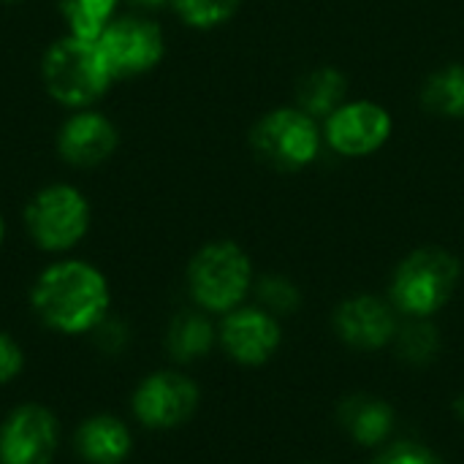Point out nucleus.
I'll list each match as a JSON object with an SVG mask.
<instances>
[{
  "label": "nucleus",
  "instance_id": "nucleus-1",
  "mask_svg": "<svg viewBox=\"0 0 464 464\" xmlns=\"http://www.w3.org/2000/svg\"><path fill=\"white\" fill-rule=\"evenodd\" d=\"M35 315L60 334H87L109 315V283L87 261L46 266L30 294Z\"/></svg>",
  "mask_w": 464,
  "mask_h": 464
},
{
  "label": "nucleus",
  "instance_id": "nucleus-2",
  "mask_svg": "<svg viewBox=\"0 0 464 464\" xmlns=\"http://www.w3.org/2000/svg\"><path fill=\"white\" fill-rule=\"evenodd\" d=\"M114 73L92 38L65 35L44 57V84L65 106H90L111 84Z\"/></svg>",
  "mask_w": 464,
  "mask_h": 464
},
{
  "label": "nucleus",
  "instance_id": "nucleus-3",
  "mask_svg": "<svg viewBox=\"0 0 464 464\" xmlns=\"http://www.w3.org/2000/svg\"><path fill=\"white\" fill-rule=\"evenodd\" d=\"M24 223L38 247L63 253L84 239L90 228V204L71 185H49L30 198Z\"/></svg>",
  "mask_w": 464,
  "mask_h": 464
},
{
  "label": "nucleus",
  "instance_id": "nucleus-4",
  "mask_svg": "<svg viewBox=\"0 0 464 464\" xmlns=\"http://www.w3.org/2000/svg\"><path fill=\"white\" fill-rule=\"evenodd\" d=\"M193 299L212 313H226L242 302L250 285V261L231 242H215L198 250L188 272Z\"/></svg>",
  "mask_w": 464,
  "mask_h": 464
},
{
  "label": "nucleus",
  "instance_id": "nucleus-5",
  "mask_svg": "<svg viewBox=\"0 0 464 464\" xmlns=\"http://www.w3.org/2000/svg\"><path fill=\"white\" fill-rule=\"evenodd\" d=\"M459 280V264L443 250H419L397 272L394 302L411 315H430L440 310Z\"/></svg>",
  "mask_w": 464,
  "mask_h": 464
},
{
  "label": "nucleus",
  "instance_id": "nucleus-6",
  "mask_svg": "<svg viewBox=\"0 0 464 464\" xmlns=\"http://www.w3.org/2000/svg\"><path fill=\"white\" fill-rule=\"evenodd\" d=\"M318 128L307 111L277 109L253 130L256 152L277 169H302L318 155Z\"/></svg>",
  "mask_w": 464,
  "mask_h": 464
},
{
  "label": "nucleus",
  "instance_id": "nucleus-7",
  "mask_svg": "<svg viewBox=\"0 0 464 464\" xmlns=\"http://www.w3.org/2000/svg\"><path fill=\"white\" fill-rule=\"evenodd\" d=\"M60 449V424L38 402L14 408L0 424V464H52Z\"/></svg>",
  "mask_w": 464,
  "mask_h": 464
},
{
  "label": "nucleus",
  "instance_id": "nucleus-8",
  "mask_svg": "<svg viewBox=\"0 0 464 464\" xmlns=\"http://www.w3.org/2000/svg\"><path fill=\"white\" fill-rule=\"evenodd\" d=\"M198 405V389L179 372L147 375L130 400L133 416L147 430H174L185 424Z\"/></svg>",
  "mask_w": 464,
  "mask_h": 464
},
{
  "label": "nucleus",
  "instance_id": "nucleus-9",
  "mask_svg": "<svg viewBox=\"0 0 464 464\" xmlns=\"http://www.w3.org/2000/svg\"><path fill=\"white\" fill-rule=\"evenodd\" d=\"M98 46L117 76H139L155 68L163 57V33L158 24L139 19V16H122L111 19L106 30L98 35Z\"/></svg>",
  "mask_w": 464,
  "mask_h": 464
},
{
  "label": "nucleus",
  "instance_id": "nucleus-10",
  "mask_svg": "<svg viewBox=\"0 0 464 464\" xmlns=\"http://www.w3.org/2000/svg\"><path fill=\"white\" fill-rule=\"evenodd\" d=\"M392 133V117L383 106L359 101L345 103L326 122V139L340 155H370Z\"/></svg>",
  "mask_w": 464,
  "mask_h": 464
},
{
  "label": "nucleus",
  "instance_id": "nucleus-11",
  "mask_svg": "<svg viewBox=\"0 0 464 464\" xmlns=\"http://www.w3.org/2000/svg\"><path fill=\"white\" fill-rule=\"evenodd\" d=\"M60 155L73 166H95L106 160L117 147L114 125L98 111L73 114L60 130Z\"/></svg>",
  "mask_w": 464,
  "mask_h": 464
},
{
  "label": "nucleus",
  "instance_id": "nucleus-12",
  "mask_svg": "<svg viewBox=\"0 0 464 464\" xmlns=\"http://www.w3.org/2000/svg\"><path fill=\"white\" fill-rule=\"evenodd\" d=\"M220 337H223L226 351L237 362L261 364L275 353V348L280 343V329L261 310H239L226 318Z\"/></svg>",
  "mask_w": 464,
  "mask_h": 464
},
{
  "label": "nucleus",
  "instance_id": "nucleus-13",
  "mask_svg": "<svg viewBox=\"0 0 464 464\" xmlns=\"http://www.w3.org/2000/svg\"><path fill=\"white\" fill-rule=\"evenodd\" d=\"M133 449L130 430L122 419L98 413L84 419L73 435V451L87 464H122Z\"/></svg>",
  "mask_w": 464,
  "mask_h": 464
},
{
  "label": "nucleus",
  "instance_id": "nucleus-14",
  "mask_svg": "<svg viewBox=\"0 0 464 464\" xmlns=\"http://www.w3.org/2000/svg\"><path fill=\"white\" fill-rule=\"evenodd\" d=\"M337 329L345 337V343H351L356 348H378L392 340L394 315L383 302H378L372 296H359L340 307Z\"/></svg>",
  "mask_w": 464,
  "mask_h": 464
},
{
  "label": "nucleus",
  "instance_id": "nucleus-15",
  "mask_svg": "<svg viewBox=\"0 0 464 464\" xmlns=\"http://www.w3.org/2000/svg\"><path fill=\"white\" fill-rule=\"evenodd\" d=\"M215 343L212 324L201 313H179L166 332V351L177 362H196Z\"/></svg>",
  "mask_w": 464,
  "mask_h": 464
},
{
  "label": "nucleus",
  "instance_id": "nucleus-16",
  "mask_svg": "<svg viewBox=\"0 0 464 464\" xmlns=\"http://www.w3.org/2000/svg\"><path fill=\"white\" fill-rule=\"evenodd\" d=\"M345 76L334 68H318L304 76L299 87V103L302 111L310 117H329L343 106L345 98Z\"/></svg>",
  "mask_w": 464,
  "mask_h": 464
},
{
  "label": "nucleus",
  "instance_id": "nucleus-17",
  "mask_svg": "<svg viewBox=\"0 0 464 464\" xmlns=\"http://www.w3.org/2000/svg\"><path fill=\"white\" fill-rule=\"evenodd\" d=\"M343 424L359 443L375 446L392 432V411L378 400H348L343 405Z\"/></svg>",
  "mask_w": 464,
  "mask_h": 464
},
{
  "label": "nucleus",
  "instance_id": "nucleus-18",
  "mask_svg": "<svg viewBox=\"0 0 464 464\" xmlns=\"http://www.w3.org/2000/svg\"><path fill=\"white\" fill-rule=\"evenodd\" d=\"M424 103L446 117H464V65L438 71L424 87Z\"/></svg>",
  "mask_w": 464,
  "mask_h": 464
},
{
  "label": "nucleus",
  "instance_id": "nucleus-19",
  "mask_svg": "<svg viewBox=\"0 0 464 464\" xmlns=\"http://www.w3.org/2000/svg\"><path fill=\"white\" fill-rule=\"evenodd\" d=\"M60 8L63 16L68 19L71 35L98 41V35L106 30V24L114 16L117 0H63Z\"/></svg>",
  "mask_w": 464,
  "mask_h": 464
},
{
  "label": "nucleus",
  "instance_id": "nucleus-20",
  "mask_svg": "<svg viewBox=\"0 0 464 464\" xmlns=\"http://www.w3.org/2000/svg\"><path fill=\"white\" fill-rule=\"evenodd\" d=\"M179 16L193 27H218L239 5V0H174Z\"/></svg>",
  "mask_w": 464,
  "mask_h": 464
},
{
  "label": "nucleus",
  "instance_id": "nucleus-21",
  "mask_svg": "<svg viewBox=\"0 0 464 464\" xmlns=\"http://www.w3.org/2000/svg\"><path fill=\"white\" fill-rule=\"evenodd\" d=\"M438 348V337L435 329L427 324H413L400 334V353L408 362H427Z\"/></svg>",
  "mask_w": 464,
  "mask_h": 464
},
{
  "label": "nucleus",
  "instance_id": "nucleus-22",
  "mask_svg": "<svg viewBox=\"0 0 464 464\" xmlns=\"http://www.w3.org/2000/svg\"><path fill=\"white\" fill-rule=\"evenodd\" d=\"M92 340H95V348L103 353V356H120L128 343H130V332L128 326L120 321V318H111L106 315L95 329H92Z\"/></svg>",
  "mask_w": 464,
  "mask_h": 464
},
{
  "label": "nucleus",
  "instance_id": "nucleus-23",
  "mask_svg": "<svg viewBox=\"0 0 464 464\" xmlns=\"http://www.w3.org/2000/svg\"><path fill=\"white\" fill-rule=\"evenodd\" d=\"M258 296H261V302H264L269 310H275V313H291V310H296V304H299L296 288H294L288 280H280V277H266V280H261Z\"/></svg>",
  "mask_w": 464,
  "mask_h": 464
},
{
  "label": "nucleus",
  "instance_id": "nucleus-24",
  "mask_svg": "<svg viewBox=\"0 0 464 464\" xmlns=\"http://www.w3.org/2000/svg\"><path fill=\"white\" fill-rule=\"evenodd\" d=\"M24 367V353L19 348V343L8 334L0 332V386L11 383Z\"/></svg>",
  "mask_w": 464,
  "mask_h": 464
},
{
  "label": "nucleus",
  "instance_id": "nucleus-25",
  "mask_svg": "<svg viewBox=\"0 0 464 464\" xmlns=\"http://www.w3.org/2000/svg\"><path fill=\"white\" fill-rule=\"evenodd\" d=\"M378 464H440L435 454H430L427 449L421 446H413V443H402V446H394L392 451H386Z\"/></svg>",
  "mask_w": 464,
  "mask_h": 464
},
{
  "label": "nucleus",
  "instance_id": "nucleus-26",
  "mask_svg": "<svg viewBox=\"0 0 464 464\" xmlns=\"http://www.w3.org/2000/svg\"><path fill=\"white\" fill-rule=\"evenodd\" d=\"M136 3H141V5H147V8H160V5H166L169 0H136Z\"/></svg>",
  "mask_w": 464,
  "mask_h": 464
},
{
  "label": "nucleus",
  "instance_id": "nucleus-27",
  "mask_svg": "<svg viewBox=\"0 0 464 464\" xmlns=\"http://www.w3.org/2000/svg\"><path fill=\"white\" fill-rule=\"evenodd\" d=\"M457 411H459V416L464 419V400H459V402H457Z\"/></svg>",
  "mask_w": 464,
  "mask_h": 464
},
{
  "label": "nucleus",
  "instance_id": "nucleus-28",
  "mask_svg": "<svg viewBox=\"0 0 464 464\" xmlns=\"http://www.w3.org/2000/svg\"><path fill=\"white\" fill-rule=\"evenodd\" d=\"M3 234H5V226H3V218H0V245H3Z\"/></svg>",
  "mask_w": 464,
  "mask_h": 464
},
{
  "label": "nucleus",
  "instance_id": "nucleus-29",
  "mask_svg": "<svg viewBox=\"0 0 464 464\" xmlns=\"http://www.w3.org/2000/svg\"><path fill=\"white\" fill-rule=\"evenodd\" d=\"M5 3H14V0H5Z\"/></svg>",
  "mask_w": 464,
  "mask_h": 464
}]
</instances>
